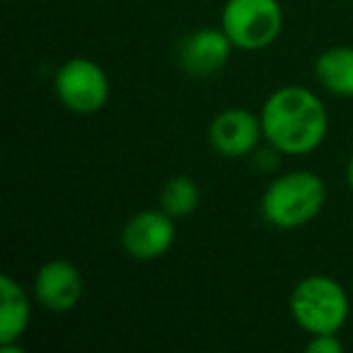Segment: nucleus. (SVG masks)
<instances>
[{
    "label": "nucleus",
    "instance_id": "f257e3e1",
    "mask_svg": "<svg viewBox=\"0 0 353 353\" xmlns=\"http://www.w3.org/2000/svg\"><path fill=\"white\" fill-rule=\"evenodd\" d=\"M259 117L266 143L283 155H307L329 133L327 107L303 85H285L271 92Z\"/></svg>",
    "mask_w": 353,
    "mask_h": 353
},
{
    "label": "nucleus",
    "instance_id": "f03ea898",
    "mask_svg": "<svg viewBox=\"0 0 353 353\" xmlns=\"http://www.w3.org/2000/svg\"><path fill=\"white\" fill-rule=\"evenodd\" d=\"M327 203V184L319 174L307 170L285 172L276 176L261 196V218L271 228L295 230L322 213Z\"/></svg>",
    "mask_w": 353,
    "mask_h": 353
},
{
    "label": "nucleus",
    "instance_id": "7ed1b4c3",
    "mask_svg": "<svg viewBox=\"0 0 353 353\" xmlns=\"http://www.w3.org/2000/svg\"><path fill=\"white\" fill-rule=\"evenodd\" d=\"M290 314L307 334H339L348 319V295L336 279L324 274L305 276L290 293Z\"/></svg>",
    "mask_w": 353,
    "mask_h": 353
},
{
    "label": "nucleus",
    "instance_id": "20e7f679",
    "mask_svg": "<svg viewBox=\"0 0 353 353\" xmlns=\"http://www.w3.org/2000/svg\"><path fill=\"white\" fill-rule=\"evenodd\" d=\"M221 27L240 51H261L279 39L283 10L279 0H225Z\"/></svg>",
    "mask_w": 353,
    "mask_h": 353
},
{
    "label": "nucleus",
    "instance_id": "39448f33",
    "mask_svg": "<svg viewBox=\"0 0 353 353\" xmlns=\"http://www.w3.org/2000/svg\"><path fill=\"white\" fill-rule=\"evenodd\" d=\"M54 92L70 112L94 114L109 99V78L97 61L75 56L59 68L54 78Z\"/></svg>",
    "mask_w": 353,
    "mask_h": 353
},
{
    "label": "nucleus",
    "instance_id": "423d86ee",
    "mask_svg": "<svg viewBox=\"0 0 353 353\" xmlns=\"http://www.w3.org/2000/svg\"><path fill=\"white\" fill-rule=\"evenodd\" d=\"M176 240L174 218L162 208H148L126 221L121 228V250L136 261H155L172 250Z\"/></svg>",
    "mask_w": 353,
    "mask_h": 353
},
{
    "label": "nucleus",
    "instance_id": "0eeeda50",
    "mask_svg": "<svg viewBox=\"0 0 353 353\" xmlns=\"http://www.w3.org/2000/svg\"><path fill=\"white\" fill-rule=\"evenodd\" d=\"M261 138H264L261 117L252 114L250 109H225L208 126V143H211V148L218 155L230 157V160L245 157L252 150H256Z\"/></svg>",
    "mask_w": 353,
    "mask_h": 353
},
{
    "label": "nucleus",
    "instance_id": "6e6552de",
    "mask_svg": "<svg viewBox=\"0 0 353 353\" xmlns=\"http://www.w3.org/2000/svg\"><path fill=\"white\" fill-rule=\"evenodd\" d=\"M34 298L51 312H68L83 298V276L68 259H51L34 276Z\"/></svg>",
    "mask_w": 353,
    "mask_h": 353
},
{
    "label": "nucleus",
    "instance_id": "1a4fd4ad",
    "mask_svg": "<svg viewBox=\"0 0 353 353\" xmlns=\"http://www.w3.org/2000/svg\"><path fill=\"white\" fill-rule=\"evenodd\" d=\"M232 49L235 46H232L230 37L223 32V27H218V30L201 27L179 44L176 59H179L184 73L194 75V78H206V75L225 68Z\"/></svg>",
    "mask_w": 353,
    "mask_h": 353
},
{
    "label": "nucleus",
    "instance_id": "9d476101",
    "mask_svg": "<svg viewBox=\"0 0 353 353\" xmlns=\"http://www.w3.org/2000/svg\"><path fill=\"white\" fill-rule=\"evenodd\" d=\"M32 319L30 298L10 274L0 276V343H20Z\"/></svg>",
    "mask_w": 353,
    "mask_h": 353
},
{
    "label": "nucleus",
    "instance_id": "9b49d317",
    "mask_svg": "<svg viewBox=\"0 0 353 353\" xmlns=\"http://www.w3.org/2000/svg\"><path fill=\"white\" fill-rule=\"evenodd\" d=\"M314 78L336 97H353V49L332 46L322 51L314 63Z\"/></svg>",
    "mask_w": 353,
    "mask_h": 353
},
{
    "label": "nucleus",
    "instance_id": "f8f14e48",
    "mask_svg": "<svg viewBox=\"0 0 353 353\" xmlns=\"http://www.w3.org/2000/svg\"><path fill=\"white\" fill-rule=\"evenodd\" d=\"M199 203H201V189L187 174H176L167 179L160 192V208L174 221L189 218L199 208Z\"/></svg>",
    "mask_w": 353,
    "mask_h": 353
},
{
    "label": "nucleus",
    "instance_id": "ddd939ff",
    "mask_svg": "<svg viewBox=\"0 0 353 353\" xmlns=\"http://www.w3.org/2000/svg\"><path fill=\"white\" fill-rule=\"evenodd\" d=\"M343 343L336 339V334H314L307 343L305 351L307 353H341Z\"/></svg>",
    "mask_w": 353,
    "mask_h": 353
},
{
    "label": "nucleus",
    "instance_id": "4468645a",
    "mask_svg": "<svg viewBox=\"0 0 353 353\" xmlns=\"http://www.w3.org/2000/svg\"><path fill=\"white\" fill-rule=\"evenodd\" d=\"M346 179H348V187H351L353 192V157L348 160V167H346Z\"/></svg>",
    "mask_w": 353,
    "mask_h": 353
}]
</instances>
